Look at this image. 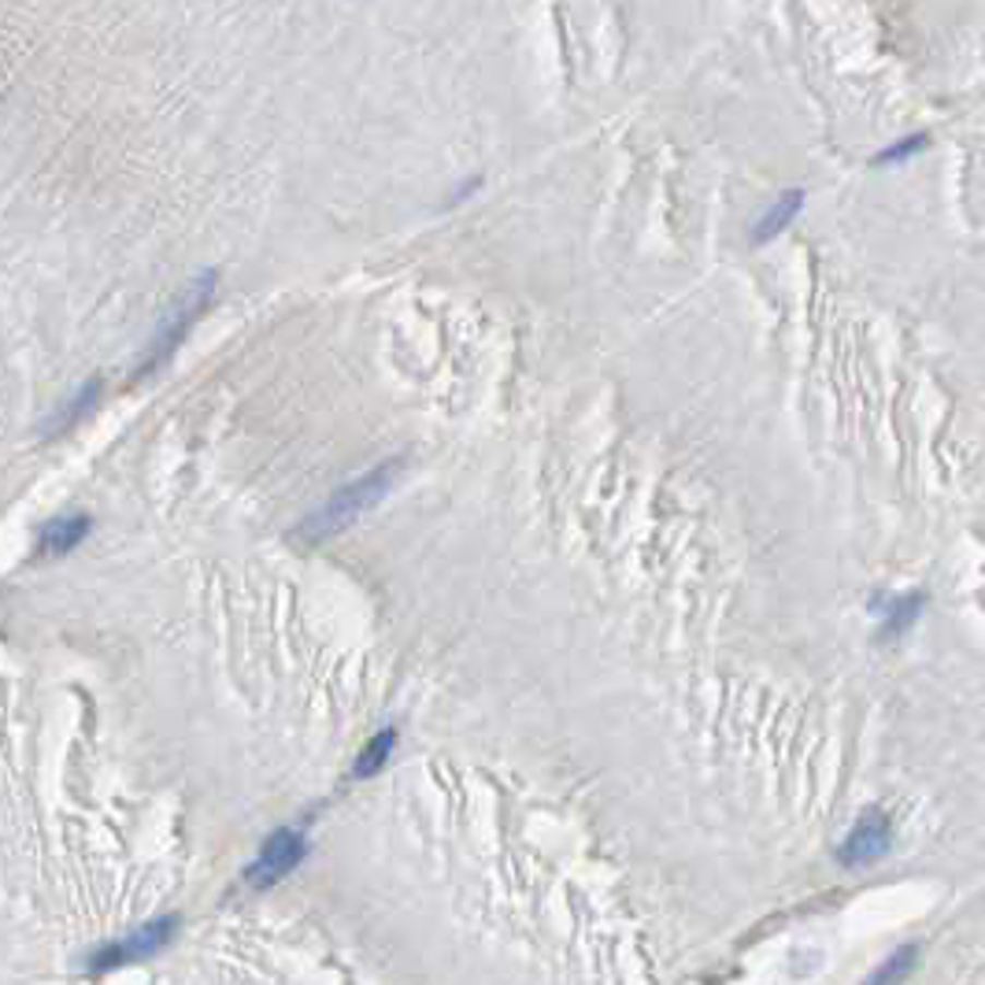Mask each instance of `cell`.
<instances>
[{
    "label": "cell",
    "mask_w": 985,
    "mask_h": 985,
    "mask_svg": "<svg viewBox=\"0 0 985 985\" xmlns=\"http://www.w3.org/2000/svg\"><path fill=\"white\" fill-rule=\"evenodd\" d=\"M397 467H400V459H389V464L371 467L363 478L334 490L323 508H315L304 522H300V533H304L308 541H323V538H334V533L349 530L352 522H360L363 515L393 490V482H397V475H400Z\"/></svg>",
    "instance_id": "cell-1"
},
{
    "label": "cell",
    "mask_w": 985,
    "mask_h": 985,
    "mask_svg": "<svg viewBox=\"0 0 985 985\" xmlns=\"http://www.w3.org/2000/svg\"><path fill=\"white\" fill-rule=\"evenodd\" d=\"M215 281H219V271H204V275H196L190 286L178 293L175 308L164 319H159V331H156V341H153V360H148L145 368L137 371V379H141V374L159 371L167 360H171L175 349L182 345V337L190 334L193 319L201 315L204 308H208V300L215 293Z\"/></svg>",
    "instance_id": "cell-2"
},
{
    "label": "cell",
    "mask_w": 985,
    "mask_h": 985,
    "mask_svg": "<svg viewBox=\"0 0 985 985\" xmlns=\"http://www.w3.org/2000/svg\"><path fill=\"white\" fill-rule=\"evenodd\" d=\"M304 852H308L304 830H289V827L286 830H275L264 841L260 856L249 863V870H245L249 886H256V889L275 886V881H281V878L289 875V870L297 867L300 860H304Z\"/></svg>",
    "instance_id": "cell-3"
},
{
    "label": "cell",
    "mask_w": 985,
    "mask_h": 985,
    "mask_svg": "<svg viewBox=\"0 0 985 985\" xmlns=\"http://www.w3.org/2000/svg\"><path fill=\"white\" fill-rule=\"evenodd\" d=\"M893 844V819L881 808H867L856 819V827L849 830V838L841 841L838 860L844 867H867V863L881 860Z\"/></svg>",
    "instance_id": "cell-4"
},
{
    "label": "cell",
    "mask_w": 985,
    "mask_h": 985,
    "mask_svg": "<svg viewBox=\"0 0 985 985\" xmlns=\"http://www.w3.org/2000/svg\"><path fill=\"white\" fill-rule=\"evenodd\" d=\"M178 930V918L175 915H164L156 918V923H145L137 934L123 937V941L108 945V949H100L97 956L89 960V971H111V968H123V963H134L141 960V956H153L164 949L167 941H171V934Z\"/></svg>",
    "instance_id": "cell-5"
},
{
    "label": "cell",
    "mask_w": 985,
    "mask_h": 985,
    "mask_svg": "<svg viewBox=\"0 0 985 985\" xmlns=\"http://www.w3.org/2000/svg\"><path fill=\"white\" fill-rule=\"evenodd\" d=\"M89 527V515H63V519L45 522L41 538H37V556H68L71 549H79L86 541Z\"/></svg>",
    "instance_id": "cell-6"
},
{
    "label": "cell",
    "mask_w": 985,
    "mask_h": 985,
    "mask_svg": "<svg viewBox=\"0 0 985 985\" xmlns=\"http://www.w3.org/2000/svg\"><path fill=\"white\" fill-rule=\"evenodd\" d=\"M801 208H804V190H785L771 204V208L759 215V223L753 227V245H764V241L778 238V233H782L796 219V215H801Z\"/></svg>",
    "instance_id": "cell-7"
},
{
    "label": "cell",
    "mask_w": 985,
    "mask_h": 985,
    "mask_svg": "<svg viewBox=\"0 0 985 985\" xmlns=\"http://www.w3.org/2000/svg\"><path fill=\"white\" fill-rule=\"evenodd\" d=\"M926 608V593H904L893 597L881 612V637H900L915 626V618L923 615Z\"/></svg>",
    "instance_id": "cell-8"
},
{
    "label": "cell",
    "mask_w": 985,
    "mask_h": 985,
    "mask_svg": "<svg viewBox=\"0 0 985 985\" xmlns=\"http://www.w3.org/2000/svg\"><path fill=\"white\" fill-rule=\"evenodd\" d=\"M100 400V379H89V386H82L79 393H74V400L68 408H63V416H56L49 427H45V437L49 434H68V430L79 422L82 416H89L93 408H97Z\"/></svg>",
    "instance_id": "cell-9"
},
{
    "label": "cell",
    "mask_w": 985,
    "mask_h": 985,
    "mask_svg": "<svg viewBox=\"0 0 985 985\" xmlns=\"http://www.w3.org/2000/svg\"><path fill=\"white\" fill-rule=\"evenodd\" d=\"M393 745H397V730H393V726L379 730V734L371 737V745L360 753V759H356V778H371V774H379L382 767L389 764Z\"/></svg>",
    "instance_id": "cell-10"
},
{
    "label": "cell",
    "mask_w": 985,
    "mask_h": 985,
    "mask_svg": "<svg viewBox=\"0 0 985 985\" xmlns=\"http://www.w3.org/2000/svg\"><path fill=\"white\" fill-rule=\"evenodd\" d=\"M912 968H915V945H904V949H897L893 956H889V960L881 963V968L870 974L863 985H900L908 974H912Z\"/></svg>",
    "instance_id": "cell-11"
},
{
    "label": "cell",
    "mask_w": 985,
    "mask_h": 985,
    "mask_svg": "<svg viewBox=\"0 0 985 985\" xmlns=\"http://www.w3.org/2000/svg\"><path fill=\"white\" fill-rule=\"evenodd\" d=\"M930 145V137L926 134H912V137H900L897 145H889V148H881V153L870 159V164L875 167H886V164H900V159H912V156H918L923 153V148Z\"/></svg>",
    "instance_id": "cell-12"
}]
</instances>
